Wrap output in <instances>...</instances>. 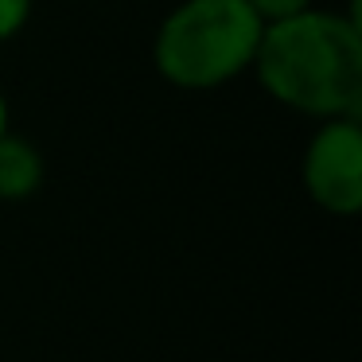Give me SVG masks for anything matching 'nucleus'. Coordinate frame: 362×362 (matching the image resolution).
Listing matches in <instances>:
<instances>
[{
	"instance_id": "20e7f679",
	"label": "nucleus",
	"mask_w": 362,
	"mask_h": 362,
	"mask_svg": "<svg viewBox=\"0 0 362 362\" xmlns=\"http://www.w3.org/2000/svg\"><path fill=\"white\" fill-rule=\"evenodd\" d=\"M43 183V156L32 141L4 133L0 136V199L20 203L32 199Z\"/></svg>"
},
{
	"instance_id": "0eeeda50",
	"label": "nucleus",
	"mask_w": 362,
	"mask_h": 362,
	"mask_svg": "<svg viewBox=\"0 0 362 362\" xmlns=\"http://www.w3.org/2000/svg\"><path fill=\"white\" fill-rule=\"evenodd\" d=\"M8 133V102H4V94H0V136Z\"/></svg>"
},
{
	"instance_id": "423d86ee",
	"label": "nucleus",
	"mask_w": 362,
	"mask_h": 362,
	"mask_svg": "<svg viewBox=\"0 0 362 362\" xmlns=\"http://www.w3.org/2000/svg\"><path fill=\"white\" fill-rule=\"evenodd\" d=\"M250 8L265 24H273V20H284V16H296V12L312 8V0H250Z\"/></svg>"
},
{
	"instance_id": "f257e3e1",
	"label": "nucleus",
	"mask_w": 362,
	"mask_h": 362,
	"mask_svg": "<svg viewBox=\"0 0 362 362\" xmlns=\"http://www.w3.org/2000/svg\"><path fill=\"white\" fill-rule=\"evenodd\" d=\"M281 105L308 117L362 113V28L354 16L304 8L265 24L253 66Z\"/></svg>"
},
{
	"instance_id": "f03ea898",
	"label": "nucleus",
	"mask_w": 362,
	"mask_h": 362,
	"mask_svg": "<svg viewBox=\"0 0 362 362\" xmlns=\"http://www.w3.org/2000/svg\"><path fill=\"white\" fill-rule=\"evenodd\" d=\"M261 32L250 0H183L156 32V71L180 90H214L253 66Z\"/></svg>"
},
{
	"instance_id": "39448f33",
	"label": "nucleus",
	"mask_w": 362,
	"mask_h": 362,
	"mask_svg": "<svg viewBox=\"0 0 362 362\" xmlns=\"http://www.w3.org/2000/svg\"><path fill=\"white\" fill-rule=\"evenodd\" d=\"M28 16H32V0H0V43L24 32Z\"/></svg>"
},
{
	"instance_id": "7ed1b4c3",
	"label": "nucleus",
	"mask_w": 362,
	"mask_h": 362,
	"mask_svg": "<svg viewBox=\"0 0 362 362\" xmlns=\"http://www.w3.org/2000/svg\"><path fill=\"white\" fill-rule=\"evenodd\" d=\"M304 187L315 206L351 218L362 211V125L358 117H327L304 152Z\"/></svg>"
}]
</instances>
